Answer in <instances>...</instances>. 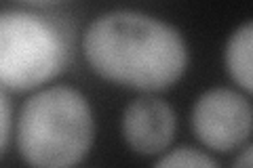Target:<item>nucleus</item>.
<instances>
[{
	"label": "nucleus",
	"instance_id": "obj_6",
	"mask_svg": "<svg viewBox=\"0 0 253 168\" xmlns=\"http://www.w3.org/2000/svg\"><path fill=\"white\" fill-rule=\"evenodd\" d=\"M226 69L243 91L253 95V21L232 32L224 51Z\"/></svg>",
	"mask_w": 253,
	"mask_h": 168
},
{
	"label": "nucleus",
	"instance_id": "obj_7",
	"mask_svg": "<svg viewBox=\"0 0 253 168\" xmlns=\"http://www.w3.org/2000/svg\"><path fill=\"white\" fill-rule=\"evenodd\" d=\"M156 166H192V168H209L215 166V160L207 156L205 151L196 147H177L171 151H165V156L158 160Z\"/></svg>",
	"mask_w": 253,
	"mask_h": 168
},
{
	"label": "nucleus",
	"instance_id": "obj_2",
	"mask_svg": "<svg viewBox=\"0 0 253 168\" xmlns=\"http://www.w3.org/2000/svg\"><path fill=\"white\" fill-rule=\"evenodd\" d=\"M15 133L19 156L30 166H76L89 154L95 137L91 103L70 86L42 89L21 105Z\"/></svg>",
	"mask_w": 253,
	"mask_h": 168
},
{
	"label": "nucleus",
	"instance_id": "obj_9",
	"mask_svg": "<svg viewBox=\"0 0 253 168\" xmlns=\"http://www.w3.org/2000/svg\"><path fill=\"white\" fill-rule=\"evenodd\" d=\"M234 166H253V145L241 151V156L234 160Z\"/></svg>",
	"mask_w": 253,
	"mask_h": 168
},
{
	"label": "nucleus",
	"instance_id": "obj_4",
	"mask_svg": "<svg viewBox=\"0 0 253 168\" xmlns=\"http://www.w3.org/2000/svg\"><path fill=\"white\" fill-rule=\"evenodd\" d=\"M192 129L207 149L228 154L253 133V107L232 89H211L194 103Z\"/></svg>",
	"mask_w": 253,
	"mask_h": 168
},
{
	"label": "nucleus",
	"instance_id": "obj_10",
	"mask_svg": "<svg viewBox=\"0 0 253 168\" xmlns=\"http://www.w3.org/2000/svg\"><path fill=\"white\" fill-rule=\"evenodd\" d=\"M19 2L28 4V6H38V9H44V6L59 4V2H63V0H19Z\"/></svg>",
	"mask_w": 253,
	"mask_h": 168
},
{
	"label": "nucleus",
	"instance_id": "obj_3",
	"mask_svg": "<svg viewBox=\"0 0 253 168\" xmlns=\"http://www.w3.org/2000/svg\"><path fill=\"white\" fill-rule=\"evenodd\" d=\"M72 30L63 19L38 11L0 15V82L9 93L41 89L66 69Z\"/></svg>",
	"mask_w": 253,
	"mask_h": 168
},
{
	"label": "nucleus",
	"instance_id": "obj_8",
	"mask_svg": "<svg viewBox=\"0 0 253 168\" xmlns=\"http://www.w3.org/2000/svg\"><path fill=\"white\" fill-rule=\"evenodd\" d=\"M0 105H2V131H0V141H2V151L9 149V143L13 137V107L9 99V91L2 89V97H0Z\"/></svg>",
	"mask_w": 253,
	"mask_h": 168
},
{
	"label": "nucleus",
	"instance_id": "obj_1",
	"mask_svg": "<svg viewBox=\"0 0 253 168\" xmlns=\"http://www.w3.org/2000/svg\"><path fill=\"white\" fill-rule=\"evenodd\" d=\"M84 57L108 82L156 93L184 76L188 44L167 21L137 11H112L86 28Z\"/></svg>",
	"mask_w": 253,
	"mask_h": 168
},
{
	"label": "nucleus",
	"instance_id": "obj_5",
	"mask_svg": "<svg viewBox=\"0 0 253 168\" xmlns=\"http://www.w3.org/2000/svg\"><path fill=\"white\" fill-rule=\"evenodd\" d=\"M177 118L169 103L156 97H141L129 103L123 114V137L135 154L158 156L169 149Z\"/></svg>",
	"mask_w": 253,
	"mask_h": 168
}]
</instances>
